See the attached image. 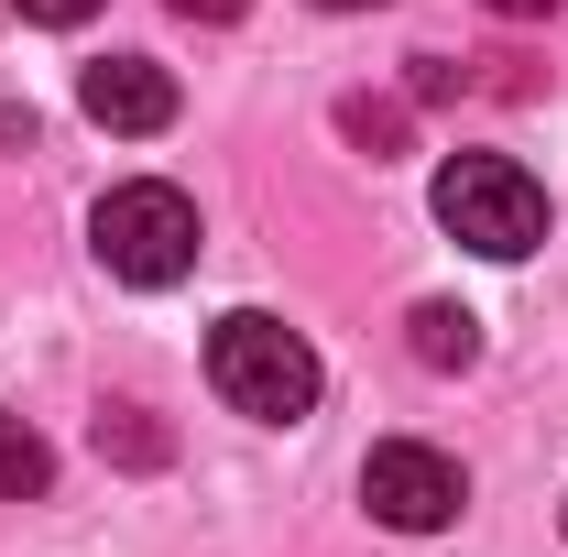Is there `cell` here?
Instances as JSON below:
<instances>
[{
	"label": "cell",
	"instance_id": "ba28073f",
	"mask_svg": "<svg viewBox=\"0 0 568 557\" xmlns=\"http://www.w3.org/2000/svg\"><path fill=\"white\" fill-rule=\"evenodd\" d=\"M99 448L132 459V470H153V459H164V426L142 416V405H110V416H99Z\"/></svg>",
	"mask_w": 568,
	"mask_h": 557
},
{
	"label": "cell",
	"instance_id": "6da1fadb",
	"mask_svg": "<svg viewBox=\"0 0 568 557\" xmlns=\"http://www.w3.org/2000/svg\"><path fill=\"white\" fill-rule=\"evenodd\" d=\"M209 383H219V405L230 416H252V426H295L306 405H317V350L295 340L284 317H263V306H241V317H219L209 328Z\"/></svg>",
	"mask_w": 568,
	"mask_h": 557
},
{
	"label": "cell",
	"instance_id": "5b68a950",
	"mask_svg": "<svg viewBox=\"0 0 568 557\" xmlns=\"http://www.w3.org/2000/svg\"><path fill=\"white\" fill-rule=\"evenodd\" d=\"M77 110L99 132H164L175 121V77L153 67V55H99V67L77 77Z\"/></svg>",
	"mask_w": 568,
	"mask_h": 557
},
{
	"label": "cell",
	"instance_id": "30bf717a",
	"mask_svg": "<svg viewBox=\"0 0 568 557\" xmlns=\"http://www.w3.org/2000/svg\"><path fill=\"white\" fill-rule=\"evenodd\" d=\"M11 11H22V22H44V33H77L99 0H11Z\"/></svg>",
	"mask_w": 568,
	"mask_h": 557
},
{
	"label": "cell",
	"instance_id": "8fae6325",
	"mask_svg": "<svg viewBox=\"0 0 568 557\" xmlns=\"http://www.w3.org/2000/svg\"><path fill=\"white\" fill-rule=\"evenodd\" d=\"M252 0H175V22H241Z\"/></svg>",
	"mask_w": 568,
	"mask_h": 557
},
{
	"label": "cell",
	"instance_id": "52a82bcc",
	"mask_svg": "<svg viewBox=\"0 0 568 557\" xmlns=\"http://www.w3.org/2000/svg\"><path fill=\"white\" fill-rule=\"evenodd\" d=\"M44 482H55V448H44L22 416H0V503H33Z\"/></svg>",
	"mask_w": 568,
	"mask_h": 557
},
{
	"label": "cell",
	"instance_id": "8992f818",
	"mask_svg": "<svg viewBox=\"0 0 568 557\" xmlns=\"http://www.w3.org/2000/svg\"><path fill=\"white\" fill-rule=\"evenodd\" d=\"M416 361L426 372H470L481 361V317L470 306H416Z\"/></svg>",
	"mask_w": 568,
	"mask_h": 557
},
{
	"label": "cell",
	"instance_id": "9c48e42d",
	"mask_svg": "<svg viewBox=\"0 0 568 557\" xmlns=\"http://www.w3.org/2000/svg\"><path fill=\"white\" fill-rule=\"evenodd\" d=\"M339 132L383 153V142H405V110H372V99H351V110H339Z\"/></svg>",
	"mask_w": 568,
	"mask_h": 557
},
{
	"label": "cell",
	"instance_id": "3957f363",
	"mask_svg": "<svg viewBox=\"0 0 568 557\" xmlns=\"http://www.w3.org/2000/svg\"><path fill=\"white\" fill-rule=\"evenodd\" d=\"M88 241H99V263L121 284L153 295V284L197 274V198H186V186H153V175H142V186H110L99 219H88Z\"/></svg>",
	"mask_w": 568,
	"mask_h": 557
},
{
	"label": "cell",
	"instance_id": "4fadbf2b",
	"mask_svg": "<svg viewBox=\"0 0 568 557\" xmlns=\"http://www.w3.org/2000/svg\"><path fill=\"white\" fill-rule=\"evenodd\" d=\"M317 11H383V0H317Z\"/></svg>",
	"mask_w": 568,
	"mask_h": 557
},
{
	"label": "cell",
	"instance_id": "7c38bea8",
	"mask_svg": "<svg viewBox=\"0 0 568 557\" xmlns=\"http://www.w3.org/2000/svg\"><path fill=\"white\" fill-rule=\"evenodd\" d=\"M503 22H536V11H558V0H493Z\"/></svg>",
	"mask_w": 568,
	"mask_h": 557
},
{
	"label": "cell",
	"instance_id": "7a4b0ae2",
	"mask_svg": "<svg viewBox=\"0 0 568 557\" xmlns=\"http://www.w3.org/2000/svg\"><path fill=\"white\" fill-rule=\"evenodd\" d=\"M437 230L470 241L481 263H525L547 241V186L514 153H459V164H437Z\"/></svg>",
	"mask_w": 568,
	"mask_h": 557
},
{
	"label": "cell",
	"instance_id": "277c9868",
	"mask_svg": "<svg viewBox=\"0 0 568 557\" xmlns=\"http://www.w3.org/2000/svg\"><path fill=\"white\" fill-rule=\"evenodd\" d=\"M361 503H372L394 536H437V525H459L470 482H459L448 448H426V437H383V448L361 459Z\"/></svg>",
	"mask_w": 568,
	"mask_h": 557
}]
</instances>
